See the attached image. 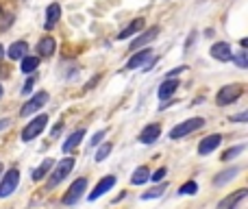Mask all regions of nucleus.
<instances>
[{
	"mask_svg": "<svg viewBox=\"0 0 248 209\" xmlns=\"http://www.w3.org/2000/svg\"><path fill=\"white\" fill-rule=\"evenodd\" d=\"M146 181H150V170L146 166H137L133 170V177H131V183L133 185H144Z\"/></svg>",
	"mask_w": 248,
	"mask_h": 209,
	"instance_id": "nucleus-21",
	"label": "nucleus"
},
{
	"mask_svg": "<svg viewBox=\"0 0 248 209\" xmlns=\"http://www.w3.org/2000/svg\"><path fill=\"white\" fill-rule=\"evenodd\" d=\"M157 33H159V26H150L146 33H141L137 39H133V42H131V50H137V48H141V46H146V44H150L155 37H157Z\"/></svg>",
	"mask_w": 248,
	"mask_h": 209,
	"instance_id": "nucleus-13",
	"label": "nucleus"
},
{
	"mask_svg": "<svg viewBox=\"0 0 248 209\" xmlns=\"http://www.w3.org/2000/svg\"><path fill=\"white\" fill-rule=\"evenodd\" d=\"M87 190V179H77L72 185L68 188V192L63 194V205H77L78 201H81V196L85 194Z\"/></svg>",
	"mask_w": 248,
	"mask_h": 209,
	"instance_id": "nucleus-6",
	"label": "nucleus"
},
{
	"mask_svg": "<svg viewBox=\"0 0 248 209\" xmlns=\"http://www.w3.org/2000/svg\"><path fill=\"white\" fill-rule=\"evenodd\" d=\"M202 127H205V118H189V120H185V122H179L174 129H172L170 140L179 142V140H183V137H187L189 133L198 131V129H202Z\"/></svg>",
	"mask_w": 248,
	"mask_h": 209,
	"instance_id": "nucleus-2",
	"label": "nucleus"
},
{
	"mask_svg": "<svg viewBox=\"0 0 248 209\" xmlns=\"http://www.w3.org/2000/svg\"><path fill=\"white\" fill-rule=\"evenodd\" d=\"M2 55H4V52H2V46H0V59H2Z\"/></svg>",
	"mask_w": 248,
	"mask_h": 209,
	"instance_id": "nucleus-36",
	"label": "nucleus"
},
{
	"mask_svg": "<svg viewBox=\"0 0 248 209\" xmlns=\"http://www.w3.org/2000/svg\"><path fill=\"white\" fill-rule=\"evenodd\" d=\"M107 135V131H98V133H94V135H92V140H90V148H96V146L98 144H103V137Z\"/></svg>",
	"mask_w": 248,
	"mask_h": 209,
	"instance_id": "nucleus-30",
	"label": "nucleus"
},
{
	"mask_svg": "<svg viewBox=\"0 0 248 209\" xmlns=\"http://www.w3.org/2000/svg\"><path fill=\"white\" fill-rule=\"evenodd\" d=\"M209 52H211V57H214V59H218V61H231L233 59V50H231V46H229L227 42L214 44Z\"/></svg>",
	"mask_w": 248,
	"mask_h": 209,
	"instance_id": "nucleus-11",
	"label": "nucleus"
},
{
	"mask_svg": "<svg viewBox=\"0 0 248 209\" xmlns=\"http://www.w3.org/2000/svg\"><path fill=\"white\" fill-rule=\"evenodd\" d=\"M22 64H20V70L24 74H33L35 70H37V65H39V57H22Z\"/></svg>",
	"mask_w": 248,
	"mask_h": 209,
	"instance_id": "nucleus-24",
	"label": "nucleus"
},
{
	"mask_svg": "<svg viewBox=\"0 0 248 209\" xmlns=\"http://www.w3.org/2000/svg\"><path fill=\"white\" fill-rule=\"evenodd\" d=\"M231 61H235L240 68H246L248 65V52L246 50H242V52H237V55H233V59Z\"/></svg>",
	"mask_w": 248,
	"mask_h": 209,
	"instance_id": "nucleus-29",
	"label": "nucleus"
},
{
	"mask_svg": "<svg viewBox=\"0 0 248 209\" xmlns=\"http://www.w3.org/2000/svg\"><path fill=\"white\" fill-rule=\"evenodd\" d=\"M176 87H179V81H174V79H168V81H163L161 87H159V92H157L159 98H161V100L170 98V96L176 92Z\"/></svg>",
	"mask_w": 248,
	"mask_h": 209,
	"instance_id": "nucleus-20",
	"label": "nucleus"
},
{
	"mask_svg": "<svg viewBox=\"0 0 248 209\" xmlns=\"http://www.w3.org/2000/svg\"><path fill=\"white\" fill-rule=\"evenodd\" d=\"M46 124H48V115H35L31 122H26V127L22 129V133H20V137H22V142H31V140H35V137H39L44 133V129H46Z\"/></svg>",
	"mask_w": 248,
	"mask_h": 209,
	"instance_id": "nucleus-3",
	"label": "nucleus"
},
{
	"mask_svg": "<svg viewBox=\"0 0 248 209\" xmlns=\"http://www.w3.org/2000/svg\"><path fill=\"white\" fill-rule=\"evenodd\" d=\"M33 85H35V79H33V77H31V79H29V81H26V83H24V87H22V94H29V92H31V90H33Z\"/></svg>",
	"mask_w": 248,
	"mask_h": 209,
	"instance_id": "nucleus-33",
	"label": "nucleus"
},
{
	"mask_svg": "<svg viewBox=\"0 0 248 209\" xmlns=\"http://www.w3.org/2000/svg\"><path fill=\"white\" fill-rule=\"evenodd\" d=\"M17 183H20V172H17V168H11V170L4 172V175L0 177V198L11 196L17 190Z\"/></svg>",
	"mask_w": 248,
	"mask_h": 209,
	"instance_id": "nucleus-4",
	"label": "nucleus"
},
{
	"mask_svg": "<svg viewBox=\"0 0 248 209\" xmlns=\"http://www.w3.org/2000/svg\"><path fill=\"white\" fill-rule=\"evenodd\" d=\"M74 166H77V159L74 157H63V159H59V161H55V166H52L50 172H48L50 177H48V181H46V188L48 190L57 188V185L74 170Z\"/></svg>",
	"mask_w": 248,
	"mask_h": 209,
	"instance_id": "nucleus-1",
	"label": "nucleus"
},
{
	"mask_svg": "<svg viewBox=\"0 0 248 209\" xmlns=\"http://www.w3.org/2000/svg\"><path fill=\"white\" fill-rule=\"evenodd\" d=\"M237 172H240V168H237V166L229 168V170H222V172H220V175H216V177H214V185H218V188H220V185L229 183V181H231V179H235V175H237Z\"/></svg>",
	"mask_w": 248,
	"mask_h": 209,
	"instance_id": "nucleus-22",
	"label": "nucleus"
},
{
	"mask_svg": "<svg viewBox=\"0 0 248 209\" xmlns=\"http://www.w3.org/2000/svg\"><path fill=\"white\" fill-rule=\"evenodd\" d=\"M116 175H107V177H103V179H100L98 181V183H96L94 185V190H92V192L90 194H87V201H98V198L100 196H105V194H107L109 192V190H111L113 188V185H116Z\"/></svg>",
	"mask_w": 248,
	"mask_h": 209,
	"instance_id": "nucleus-7",
	"label": "nucleus"
},
{
	"mask_svg": "<svg viewBox=\"0 0 248 209\" xmlns=\"http://www.w3.org/2000/svg\"><path fill=\"white\" fill-rule=\"evenodd\" d=\"M153 57V50L150 48H144L141 52H135V55L131 57V59L126 61V70H135V68H141V65L146 64V61Z\"/></svg>",
	"mask_w": 248,
	"mask_h": 209,
	"instance_id": "nucleus-14",
	"label": "nucleus"
},
{
	"mask_svg": "<svg viewBox=\"0 0 248 209\" xmlns=\"http://www.w3.org/2000/svg\"><path fill=\"white\" fill-rule=\"evenodd\" d=\"M196 192H198V183H196V181H187V183H183L179 188L181 196H194Z\"/></svg>",
	"mask_w": 248,
	"mask_h": 209,
	"instance_id": "nucleus-27",
	"label": "nucleus"
},
{
	"mask_svg": "<svg viewBox=\"0 0 248 209\" xmlns=\"http://www.w3.org/2000/svg\"><path fill=\"white\" fill-rule=\"evenodd\" d=\"M61 129H63V124H55V127H52V137H57V135H59V133H61Z\"/></svg>",
	"mask_w": 248,
	"mask_h": 209,
	"instance_id": "nucleus-34",
	"label": "nucleus"
},
{
	"mask_svg": "<svg viewBox=\"0 0 248 209\" xmlns=\"http://www.w3.org/2000/svg\"><path fill=\"white\" fill-rule=\"evenodd\" d=\"M0 177H2V166H0Z\"/></svg>",
	"mask_w": 248,
	"mask_h": 209,
	"instance_id": "nucleus-38",
	"label": "nucleus"
},
{
	"mask_svg": "<svg viewBox=\"0 0 248 209\" xmlns=\"http://www.w3.org/2000/svg\"><path fill=\"white\" fill-rule=\"evenodd\" d=\"M48 103V92H37V94L33 96V98L29 100V103H24L22 105V109H20V115L22 118H26V115H33V113H37L39 109H42L44 105Z\"/></svg>",
	"mask_w": 248,
	"mask_h": 209,
	"instance_id": "nucleus-8",
	"label": "nucleus"
},
{
	"mask_svg": "<svg viewBox=\"0 0 248 209\" xmlns=\"http://www.w3.org/2000/svg\"><path fill=\"white\" fill-rule=\"evenodd\" d=\"M166 175H168V170H166V168H159V170H155L153 175H150V179H153V181H157V183H159V181H161Z\"/></svg>",
	"mask_w": 248,
	"mask_h": 209,
	"instance_id": "nucleus-32",
	"label": "nucleus"
},
{
	"mask_svg": "<svg viewBox=\"0 0 248 209\" xmlns=\"http://www.w3.org/2000/svg\"><path fill=\"white\" fill-rule=\"evenodd\" d=\"M242 94H244V87L237 85V83L235 85H224V87H220L218 96H216V103H218L220 107H227V105L235 103Z\"/></svg>",
	"mask_w": 248,
	"mask_h": 209,
	"instance_id": "nucleus-5",
	"label": "nucleus"
},
{
	"mask_svg": "<svg viewBox=\"0 0 248 209\" xmlns=\"http://www.w3.org/2000/svg\"><path fill=\"white\" fill-rule=\"evenodd\" d=\"M246 190L242 188V190H237V192H233V194H229V196H224L222 201L218 203V209H235L237 207V203L240 201H244L246 198Z\"/></svg>",
	"mask_w": 248,
	"mask_h": 209,
	"instance_id": "nucleus-12",
	"label": "nucleus"
},
{
	"mask_svg": "<svg viewBox=\"0 0 248 209\" xmlns=\"http://www.w3.org/2000/svg\"><path fill=\"white\" fill-rule=\"evenodd\" d=\"M111 150H113V144L111 142H105V144H98V150H96V161H105V159L109 157V155H111Z\"/></svg>",
	"mask_w": 248,
	"mask_h": 209,
	"instance_id": "nucleus-26",
	"label": "nucleus"
},
{
	"mask_svg": "<svg viewBox=\"0 0 248 209\" xmlns=\"http://www.w3.org/2000/svg\"><path fill=\"white\" fill-rule=\"evenodd\" d=\"M222 144V135L220 133H214V135H207L205 140H201V144H198V155H209L214 153L218 146Z\"/></svg>",
	"mask_w": 248,
	"mask_h": 209,
	"instance_id": "nucleus-9",
	"label": "nucleus"
},
{
	"mask_svg": "<svg viewBox=\"0 0 248 209\" xmlns=\"http://www.w3.org/2000/svg\"><path fill=\"white\" fill-rule=\"evenodd\" d=\"M9 127V120L4 118V120H0V131H2V129H7Z\"/></svg>",
	"mask_w": 248,
	"mask_h": 209,
	"instance_id": "nucleus-35",
	"label": "nucleus"
},
{
	"mask_svg": "<svg viewBox=\"0 0 248 209\" xmlns=\"http://www.w3.org/2000/svg\"><path fill=\"white\" fill-rule=\"evenodd\" d=\"M55 48H57V44H55V39H52L50 35H46V37H42L37 42V52L42 57H50L52 52H55Z\"/></svg>",
	"mask_w": 248,
	"mask_h": 209,
	"instance_id": "nucleus-18",
	"label": "nucleus"
},
{
	"mask_svg": "<svg viewBox=\"0 0 248 209\" xmlns=\"http://www.w3.org/2000/svg\"><path fill=\"white\" fill-rule=\"evenodd\" d=\"M52 166H55V159H44V161L33 170V181H42V179H46Z\"/></svg>",
	"mask_w": 248,
	"mask_h": 209,
	"instance_id": "nucleus-19",
	"label": "nucleus"
},
{
	"mask_svg": "<svg viewBox=\"0 0 248 209\" xmlns=\"http://www.w3.org/2000/svg\"><path fill=\"white\" fill-rule=\"evenodd\" d=\"M59 17H61V7H59V4H57V2L48 4V9H46V22H44L46 31H50L52 26L59 22Z\"/></svg>",
	"mask_w": 248,
	"mask_h": 209,
	"instance_id": "nucleus-15",
	"label": "nucleus"
},
{
	"mask_svg": "<svg viewBox=\"0 0 248 209\" xmlns=\"http://www.w3.org/2000/svg\"><path fill=\"white\" fill-rule=\"evenodd\" d=\"M159 135H161V124H148V127H144V131L140 133V142L141 144H155V142L159 140Z\"/></svg>",
	"mask_w": 248,
	"mask_h": 209,
	"instance_id": "nucleus-10",
	"label": "nucleus"
},
{
	"mask_svg": "<svg viewBox=\"0 0 248 209\" xmlns=\"http://www.w3.org/2000/svg\"><path fill=\"white\" fill-rule=\"evenodd\" d=\"M0 96H2V85H0Z\"/></svg>",
	"mask_w": 248,
	"mask_h": 209,
	"instance_id": "nucleus-37",
	"label": "nucleus"
},
{
	"mask_svg": "<svg viewBox=\"0 0 248 209\" xmlns=\"http://www.w3.org/2000/svg\"><path fill=\"white\" fill-rule=\"evenodd\" d=\"M240 153H244V144L233 146V148H227V150L222 153V157H220V159H222V161H231V159H235Z\"/></svg>",
	"mask_w": 248,
	"mask_h": 209,
	"instance_id": "nucleus-28",
	"label": "nucleus"
},
{
	"mask_svg": "<svg viewBox=\"0 0 248 209\" xmlns=\"http://www.w3.org/2000/svg\"><path fill=\"white\" fill-rule=\"evenodd\" d=\"M85 140V129H78V131H74L72 135L68 137V140L63 142V153H72L74 148H78V144Z\"/></svg>",
	"mask_w": 248,
	"mask_h": 209,
	"instance_id": "nucleus-16",
	"label": "nucleus"
},
{
	"mask_svg": "<svg viewBox=\"0 0 248 209\" xmlns=\"http://www.w3.org/2000/svg\"><path fill=\"white\" fill-rule=\"evenodd\" d=\"M26 52H29V44L26 42H13L11 46H9L7 55H9V59L20 61L22 57H26Z\"/></svg>",
	"mask_w": 248,
	"mask_h": 209,
	"instance_id": "nucleus-17",
	"label": "nucleus"
},
{
	"mask_svg": "<svg viewBox=\"0 0 248 209\" xmlns=\"http://www.w3.org/2000/svg\"><path fill=\"white\" fill-rule=\"evenodd\" d=\"M141 29H144V17H137V20H133L131 24L126 26V29H122V31H120L118 39H126V37H131L133 33H137V31H141Z\"/></svg>",
	"mask_w": 248,
	"mask_h": 209,
	"instance_id": "nucleus-23",
	"label": "nucleus"
},
{
	"mask_svg": "<svg viewBox=\"0 0 248 209\" xmlns=\"http://www.w3.org/2000/svg\"><path fill=\"white\" fill-rule=\"evenodd\" d=\"M231 122H237V124L248 122V111H242V113H237V115H231Z\"/></svg>",
	"mask_w": 248,
	"mask_h": 209,
	"instance_id": "nucleus-31",
	"label": "nucleus"
},
{
	"mask_svg": "<svg viewBox=\"0 0 248 209\" xmlns=\"http://www.w3.org/2000/svg\"><path fill=\"white\" fill-rule=\"evenodd\" d=\"M166 188H168V185L161 183V185H157V188H153V190H148V192H144L140 198H141V201H153V198H161L163 192H166Z\"/></svg>",
	"mask_w": 248,
	"mask_h": 209,
	"instance_id": "nucleus-25",
	"label": "nucleus"
}]
</instances>
